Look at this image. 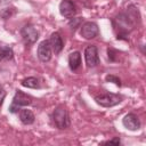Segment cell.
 I'll use <instances>...</instances> for the list:
<instances>
[{
	"instance_id": "obj_1",
	"label": "cell",
	"mask_w": 146,
	"mask_h": 146,
	"mask_svg": "<svg viewBox=\"0 0 146 146\" xmlns=\"http://www.w3.org/2000/svg\"><path fill=\"white\" fill-rule=\"evenodd\" d=\"M132 14H128V13H121L119 15H116L113 21V27L114 31L116 32V38L117 39H122L123 36H127L133 29L136 25V18L138 15V11L133 8Z\"/></svg>"
},
{
	"instance_id": "obj_8",
	"label": "cell",
	"mask_w": 146,
	"mask_h": 146,
	"mask_svg": "<svg viewBox=\"0 0 146 146\" xmlns=\"http://www.w3.org/2000/svg\"><path fill=\"white\" fill-rule=\"evenodd\" d=\"M52 56V49L50 47L49 40H43L38 46V57L42 63H47L51 59Z\"/></svg>"
},
{
	"instance_id": "obj_17",
	"label": "cell",
	"mask_w": 146,
	"mask_h": 146,
	"mask_svg": "<svg viewBox=\"0 0 146 146\" xmlns=\"http://www.w3.org/2000/svg\"><path fill=\"white\" fill-rule=\"evenodd\" d=\"M80 24H81V18H73V19H71L70 23H68V25H70L71 29H73V30H75L76 27H79Z\"/></svg>"
},
{
	"instance_id": "obj_3",
	"label": "cell",
	"mask_w": 146,
	"mask_h": 146,
	"mask_svg": "<svg viewBox=\"0 0 146 146\" xmlns=\"http://www.w3.org/2000/svg\"><path fill=\"white\" fill-rule=\"evenodd\" d=\"M121 100H122V98L119 95L110 94V92H104V94L97 95L95 97V102L98 105L103 106V107H112V106H115V105L120 104Z\"/></svg>"
},
{
	"instance_id": "obj_7",
	"label": "cell",
	"mask_w": 146,
	"mask_h": 146,
	"mask_svg": "<svg viewBox=\"0 0 146 146\" xmlns=\"http://www.w3.org/2000/svg\"><path fill=\"white\" fill-rule=\"evenodd\" d=\"M84 60L88 67H95L99 63L98 49L96 46H88L84 50Z\"/></svg>"
},
{
	"instance_id": "obj_4",
	"label": "cell",
	"mask_w": 146,
	"mask_h": 146,
	"mask_svg": "<svg viewBox=\"0 0 146 146\" xmlns=\"http://www.w3.org/2000/svg\"><path fill=\"white\" fill-rule=\"evenodd\" d=\"M31 104H32V97L29 96L27 94L21 91V90H17L14 98H13V104H11L9 111L11 113H15L19 110V107L27 106V105H31Z\"/></svg>"
},
{
	"instance_id": "obj_13",
	"label": "cell",
	"mask_w": 146,
	"mask_h": 146,
	"mask_svg": "<svg viewBox=\"0 0 146 146\" xmlns=\"http://www.w3.org/2000/svg\"><path fill=\"white\" fill-rule=\"evenodd\" d=\"M18 115H19L21 122L23 124H26V125L27 124H32L34 122V120H35V116H34L33 112L30 111V110H21Z\"/></svg>"
},
{
	"instance_id": "obj_16",
	"label": "cell",
	"mask_w": 146,
	"mask_h": 146,
	"mask_svg": "<svg viewBox=\"0 0 146 146\" xmlns=\"http://www.w3.org/2000/svg\"><path fill=\"white\" fill-rule=\"evenodd\" d=\"M105 80L107 81V82H113V83H115L116 86H121V80L117 78V76H115V75H112V74H108V75H106L105 76Z\"/></svg>"
},
{
	"instance_id": "obj_11",
	"label": "cell",
	"mask_w": 146,
	"mask_h": 146,
	"mask_svg": "<svg viewBox=\"0 0 146 146\" xmlns=\"http://www.w3.org/2000/svg\"><path fill=\"white\" fill-rule=\"evenodd\" d=\"M49 43H50V47H51V49L55 54L60 52V50L63 49V39H62V36L58 32H54L50 35Z\"/></svg>"
},
{
	"instance_id": "obj_15",
	"label": "cell",
	"mask_w": 146,
	"mask_h": 146,
	"mask_svg": "<svg viewBox=\"0 0 146 146\" xmlns=\"http://www.w3.org/2000/svg\"><path fill=\"white\" fill-rule=\"evenodd\" d=\"M22 86L26 87V88L35 89V88H39V80L34 76H29V78H25L22 81Z\"/></svg>"
},
{
	"instance_id": "obj_2",
	"label": "cell",
	"mask_w": 146,
	"mask_h": 146,
	"mask_svg": "<svg viewBox=\"0 0 146 146\" xmlns=\"http://www.w3.org/2000/svg\"><path fill=\"white\" fill-rule=\"evenodd\" d=\"M52 122L58 129H66L70 127V115L67 113V110L64 106H57L52 112Z\"/></svg>"
},
{
	"instance_id": "obj_20",
	"label": "cell",
	"mask_w": 146,
	"mask_h": 146,
	"mask_svg": "<svg viewBox=\"0 0 146 146\" xmlns=\"http://www.w3.org/2000/svg\"><path fill=\"white\" fill-rule=\"evenodd\" d=\"M5 97H6V91H5L3 89H0V106L2 105Z\"/></svg>"
},
{
	"instance_id": "obj_14",
	"label": "cell",
	"mask_w": 146,
	"mask_h": 146,
	"mask_svg": "<svg viewBox=\"0 0 146 146\" xmlns=\"http://www.w3.org/2000/svg\"><path fill=\"white\" fill-rule=\"evenodd\" d=\"M14 57V51L9 46L0 44V59L1 60H10Z\"/></svg>"
},
{
	"instance_id": "obj_12",
	"label": "cell",
	"mask_w": 146,
	"mask_h": 146,
	"mask_svg": "<svg viewBox=\"0 0 146 146\" xmlns=\"http://www.w3.org/2000/svg\"><path fill=\"white\" fill-rule=\"evenodd\" d=\"M81 65V54L79 51H73L68 56V66L72 71H76Z\"/></svg>"
},
{
	"instance_id": "obj_9",
	"label": "cell",
	"mask_w": 146,
	"mask_h": 146,
	"mask_svg": "<svg viewBox=\"0 0 146 146\" xmlns=\"http://www.w3.org/2000/svg\"><path fill=\"white\" fill-rule=\"evenodd\" d=\"M59 13L65 18H72L76 14L75 5L71 0H63L59 3Z\"/></svg>"
},
{
	"instance_id": "obj_10",
	"label": "cell",
	"mask_w": 146,
	"mask_h": 146,
	"mask_svg": "<svg viewBox=\"0 0 146 146\" xmlns=\"http://www.w3.org/2000/svg\"><path fill=\"white\" fill-rule=\"evenodd\" d=\"M122 123L123 125L128 129V130H131V131H135V130H138L140 128V121L138 119V116L133 113H129L127 114L123 120H122Z\"/></svg>"
},
{
	"instance_id": "obj_5",
	"label": "cell",
	"mask_w": 146,
	"mask_h": 146,
	"mask_svg": "<svg viewBox=\"0 0 146 146\" xmlns=\"http://www.w3.org/2000/svg\"><path fill=\"white\" fill-rule=\"evenodd\" d=\"M80 27H81L80 29L81 36L84 38V39H87V40H90V39L96 38L98 35V33H99L98 25L95 22H86Z\"/></svg>"
},
{
	"instance_id": "obj_6",
	"label": "cell",
	"mask_w": 146,
	"mask_h": 146,
	"mask_svg": "<svg viewBox=\"0 0 146 146\" xmlns=\"http://www.w3.org/2000/svg\"><path fill=\"white\" fill-rule=\"evenodd\" d=\"M21 35L26 44H33L39 39V32L32 25H25L21 30Z\"/></svg>"
},
{
	"instance_id": "obj_19",
	"label": "cell",
	"mask_w": 146,
	"mask_h": 146,
	"mask_svg": "<svg viewBox=\"0 0 146 146\" xmlns=\"http://www.w3.org/2000/svg\"><path fill=\"white\" fill-rule=\"evenodd\" d=\"M104 144H115V145H120L121 144V140L119 138H114V139H111L108 141H105Z\"/></svg>"
},
{
	"instance_id": "obj_18",
	"label": "cell",
	"mask_w": 146,
	"mask_h": 146,
	"mask_svg": "<svg viewBox=\"0 0 146 146\" xmlns=\"http://www.w3.org/2000/svg\"><path fill=\"white\" fill-rule=\"evenodd\" d=\"M115 54H116V51L114 49H112V48H108L107 49V55H108V59L110 60H112V62L115 60V58H114L115 57Z\"/></svg>"
}]
</instances>
